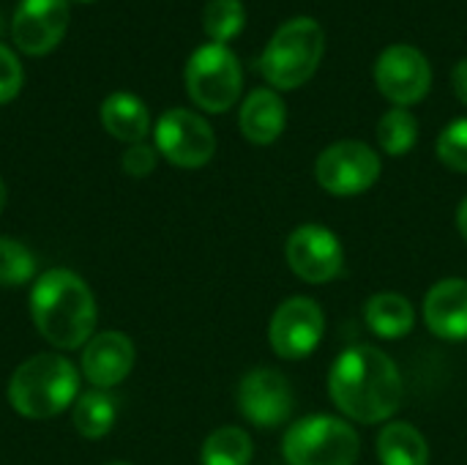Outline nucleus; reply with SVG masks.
<instances>
[{
	"label": "nucleus",
	"mask_w": 467,
	"mask_h": 465,
	"mask_svg": "<svg viewBox=\"0 0 467 465\" xmlns=\"http://www.w3.org/2000/svg\"><path fill=\"white\" fill-rule=\"evenodd\" d=\"M328 395L334 406L358 425H380L402 406V375L397 365L372 345H353L331 365Z\"/></svg>",
	"instance_id": "f257e3e1"
},
{
	"label": "nucleus",
	"mask_w": 467,
	"mask_h": 465,
	"mask_svg": "<svg viewBox=\"0 0 467 465\" xmlns=\"http://www.w3.org/2000/svg\"><path fill=\"white\" fill-rule=\"evenodd\" d=\"M30 315L38 334L60 351L85 348L99 321L88 282L68 269H49L33 282Z\"/></svg>",
	"instance_id": "f03ea898"
},
{
	"label": "nucleus",
	"mask_w": 467,
	"mask_h": 465,
	"mask_svg": "<svg viewBox=\"0 0 467 465\" xmlns=\"http://www.w3.org/2000/svg\"><path fill=\"white\" fill-rule=\"evenodd\" d=\"M79 397V373L60 354L22 362L8 381V403L25 419H52Z\"/></svg>",
	"instance_id": "7ed1b4c3"
},
{
	"label": "nucleus",
	"mask_w": 467,
	"mask_h": 465,
	"mask_svg": "<svg viewBox=\"0 0 467 465\" xmlns=\"http://www.w3.org/2000/svg\"><path fill=\"white\" fill-rule=\"evenodd\" d=\"M326 52V33L312 16L285 22L260 55V71L276 90H296L312 79Z\"/></svg>",
	"instance_id": "20e7f679"
},
{
	"label": "nucleus",
	"mask_w": 467,
	"mask_h": 465,
	"mask_svg": "<svg viewBox=\"0 0 467 465\" xmlns=\"http://www.w3.org/2000/svg\"><path fill=\"white\" fill-rule=\"evenodd\" d=\"M358 452L361 439L353 425L328 414L298 419L282 441L287 465H353Z\"/></svg>",
	"instance_id": "39448f33"
},
{
	"label": "nucleus",
	"mask_w": 467,
	"mask_h": 465,
	"mask_svg": "<svg viewBox=\"0 0 467 465\" xmlns=\"http://www.w3.org/2000/svg\"><path fill=\"white\" fill-rule=\"evenodd\" d=\"M244 74L227 44H202L186 63V90L205 112H224L241 96Z\"/></svg>",
	"instance_id": "423d86ee"
},
{
	"label": "nucleus",
	"mask_w": 467,
	"mask_h": 465,
	"mask_svg": "<svg viewBox=\"0 0 467 465\" xmlns=\"http://www.w3.org/2000/svg\"><path fill=\"white\" fill-rule=\"evenodd\" d=\"M380 156L375 148L358 140H342L328 145L315 162L317 184L337 197H353L375 186L380 178Z\"/></svg>",
	"instance_id": "0eeeda50"
},
{
	"label": "nucleus",
	"mask_w": 467,
	"mask_h": 465,
	"mask_svg": "<svg viewBox=\"0 0 467 465\" xmlns=\"http://www.w3.org/2000/svg\"><path fill=\"white\" fill-rule=\"evenodd\" d=\"M153 137H156V151L175 167H186V170L208 164L216 151V134L211 123L202 115L183 107L167 110L156 121Z\"/></svg>",
	"instance_id": "6e6552de"
},
{
	"label": "nucleus",
	"mask_w": 467,
	"mask_h": 465,
	"mask_svg": "<svg viewBox=\"0 0 467 465\" xmlns=\"http://www.w3.org/2000/svg\"><path fill=\"white\" fill-rule=\"evenodd\" d=\"M326 332L323 310L315 299L293 296L276 307L268 323V343L276 356L298 362L315 354Z\"/></svg>",
	"instance_id": "1a4fd4ad"
},
{
	"label": "nucleus",
	"mask_w": 467,
	"mask_h": 465,
	"mask_svg": "<svg viewBox=\"0 0 467 465\" xmlns=\"http://www.w3.org/2000/svg\"><path fill=\"white\" fill-rule=\"evenodd\" d=\"M375 85L397 107L419 104L432 85V69L421 49L410 44H391L375 60Z\"/></svg>",
	"instance_id": "9d476101"
},
{
	"label": "nucleus",
	"mask_w": 467,
	"mask_h": 465,
	"mask_svg": "<svg viewBox=\"0 0 467 465\" xmlns=\"http://www.w3.org/2000/svg\"><path fill=\"white\" fill-rule=\"evenodd\" d=\"M287 266L296 277L309 285H326L342 274L345 252L337 233L323 225H301L287 236L285 244Z\"/></svg>",
	"instance_id": "9b49d317"
},
{
	"label": "nucleus",
	"mask_w": 467,
	"mask_h": 465,
	"mask_svg": "<svg viewBox=\"0 0 467 465\" xmlns=\"http://www.w3.org/2000/svg\"><path fill=\"white\" fill-rule=\"evenodd\" d=\"M238 408L254 428H279L293 414V386L279 370H252L238 386Z\"/></svg>",
	"instance_id": "f8f14e48"
},
{
	"label": "nucleus",
	"mask_w": 467,
	"mask_h": 465,
	"mask_svg": "<svg viewBox=\"0 0 467 465\" xmlns=\"http://www.w3.org/2000/svg\"><path fill=\"white\" fill-rule=\"evenodd\" d=\"M66 25L68 0H19L11 19V36L22 52L44 55L63 38Z\"/></svg>",
	"instance_id": "ddd939ff"
},
{
	"label": "nucleus",
	"mask_w": 467,
	"mask_h": 465,
	"mask_svg": "<svg viewBox=\"0 0 467 465\" xmlns=\"http://www.w3.org/2000/svg\"><path fill=\"white\" fill-rule=\"evenodd\" d=\"M134 367V343L120 332H99L82 348V375L96 389H112Z\"/></svg>",
	"instance_id": "4468645a"
},
{
	"label": "nucleus",
	"mask_w": 467,
	"mask_h": 465,
	"mask_svg": "<svg viewBox=\"0 0 467 465\" xmlns=\"http://www.w3.org/2000/svg\"><path fill=\"white\" fill-rule=\"evenodd\" d=\"M424 321L441 340H467V280L451 277L435 282L424 296Z\"/></svg>",
	"instance_id": "2eb2a0df"
},
{
	"label": "nucleus",
	"mask_w": 467,
	"mask_h": 465,
	"mask_svg": "<svg viewBox=\"0 0 467 465\" xmlns=\"http://www.w3.org/2000/svg\"><path fill=\"white\" fill-rule=\"evenodd\" d=\"M241 134L254 145H271L287 126V107L282 96L271 88L252 90L241 104Z\"/></svg>",
	"instance_id": "dca6fc26"
},
{
	"label": "nucleus",
	"mask_w": 467,
	"mask_h": 465,
	"mask_svg": "<svg viewBox=\"0 0 467 465\" xmlns=\"http://www.w3.org/2000/svg\"><path fill=\"white\" fill-rule=\"evenodd\" d=\"M101 123L112 137L134 145V143H142V137L148 134L150 112L140 96L118 90L101 101Z\"/></svg>",
	"instance_id": "f3484780"
},
{
	"label": "nucleus",
	"mask_w": 467,
	"mask_h": 465,
	"mask_svg": "<svg viewBox=\"0 0 467 465\" xmlns=\"http://www.w3.org/2000/svg\"><path fill=\"white\" fill-rule=\"evenodd\" d=\"M364 321L380 340H400L413 332L416 310L400 293H375L364 307Z\"/></svg>",
	"instance_id": "a211bd4d"
},
{
	"label": "nucleus",
	"mask_w": 467,
	"mask_h": 465,
	"mask_svg": "<svg viewBox=\"0 0 467 465\" xmlns=\"http://www.w3.org/2000/svg\"><path fill=\"white\" fill-rule=\"evenodd\" d=\"M378 458L383 465H430V447L413 425L389 422L378 436Z\"/></svg>",
	"instance_id": "6ab92c4d"
},
{
	"label": "nucleus",
	"mask_w": 467,
	"mask_h": 465,
	"mask_svg": "<svg viewBox=\"0 0 467 465\" xmlns=\"http://www.w3.org/2000/svg\"><path fill=\"white\" fill-rule=\"evenodd\" d=\"M115 419H118V403L107 389L85 392L74 403V428L88 441L104 439L115 428Z\"/></svg>",
	"instance_id": "aec40b11"
},
{
	"label": "nucleus",
	"mask_w": 467,
	"mask_h": 465,
	"mask_svg": "<svg viewBox=\"0 0 467 465\" xmlns=\"http://www.w3.org/2000/svg\"><path fill=\"white\" fill-rule=\"evenodd\" d=\"M252 439L241 428H219L202 444V465H249Z\"/></svg>",
	"instance_id": "412c9836"
},
{
	"label": "nucleus",
	"mask_w": 467,
	"mask_h": 465,
	"mask_svg": "<svg viewBox=\"0 0 467 465\" xmlns=\"http://www.w3.org/2000/svg\"><path fill=\"white\" fill-rule=\"evenodd\" d=\"M416 140H419V121L405 107H394L378 121V143L389 156H405L408 151H413Z\"/></svg>",
	"instance_id": "4be33fe9"
},
{
	"label": "nucleus",
	"mask_w": 467,
	"mask_h": 465,
	"mask_svg": "<svg viewBox=\"0 0 467 465\" xmlns=\"http://www.w3.org/2000/svg\"><path fill=\"white\" fill-rule=\"evenodd\" d=\"M246 25V11L241 0H208L202 11V27L213 38V44L233 41Z\"/></svg>",
	"instance_id": "5701e85b"
},
{
	"label": "nucleus",
	"mask_w": 467,
	"mask_h": 465,
	"mask_svg": "<svg viewBox=\"0 0 467 465\" xmlns=\"http://www.w3.org/2000/svg\"><path fill=\"white\" fill-rule=\"evenodd\" d=\"M36 274V258L30 249L8 236H0V285L19 288L30 282Z\"/></svg>",
	"instance_id": "b1692460"
},
{
	"label": "nucleus",
	"mask_w": 467,
	"mask_h": 465,
	"mask_svg": "<svg viewBox=\"0 0 467 465\" xmlns=\"http://www.w3.org/2000/svg\"><path fill=\"white\" fill-rule=\"evenodd\" d=\"M438 159L457 170V173H467V118H457L451 121L441 137H438Z\"/></svg>",
	"instance_id": "393cba45"
},
{
	"label": "nucleus",
	"mask_w": 467,
	"mask_h": 465,
	"mask_svg": "<svg viewBox=\"0 0 467 465\" xmlns=\"http://www.w3.org/2000/svg\"><path fill=\"white\" fill-rule=\"evenodd\" d=\"M22 77H25V71H22L19 58L0 41V104L11 101L19 93Z\"/></svg>",
	"instance_id": "a878e982"
},
{
	"label": "nucleus",
	"mask_w": 467,
	"mask_h": 465,
	"mask_svg": "<svg viewBox=\"0 0 467 465\" xmlns=\"http://www.w3.org/2000/svg\"><path fill=\"white\" fill-rule=\"evenodd\" d=\"M156 159H159L156 156V148H150L145 143H134L123 153V170L129 175H134V178H145L148 173L156 170Z\"/></svg>",
	"instance_id": "bb28decb"
},
{
	"label": "nucleus",
	"mask_w": 467,
	"mask_h": 465,
	"mask_svg": "<svg viewBox=\"0 0 467 465\" xmlns=\"http://www.w3.org/2000/svg\"><path fill=\"white\" fill-rule=\"evenodd\" d=\"M451 85H454V93L457 99L467 107V58H462L457 66H454V74H451Z\"/></svg>",
	"instance_id": "cd10ccee"
},
{
	"label": "nucleus",
	"mask_w": 467,
	"mask_h": 465,
	"mask_svg": "<svg viewBox=\"0 0 467 465\" xmlns=\"http://www.w3.org/2000/svg\"><path fill=\"white\" fill-rule=\"evenodd\" d=\"M457 227H460L462 238L467 241V197L460 203V208H457Z\"/></svg>",
	"instance_id": "c85d7f7f"
},
{
	"label": "nucleus",
	"mask_w": 467,
	"mask_h": 465,
	"mask_svg": "<svg viewBox=\"0 0 467 465\" xmlns=\"http://www.w3.org/2000/svg\"><path fill=\"white\" fill-rule=\"evenodd\" d=\"M3 208H5V184L0 178V214H3Z\"/></svg>",
	"instance_id": "c756f323"
},
{
	"label": "nucleus",
	"mask_w": 467,
	"mask_h": 465,
	"mask_svg": "<svg viewBox=\"0 0 467 465\" xmlns=\"http://www.w3.org/2000/svg\"><path fill=\"white\" fill-rule=\"evenodd\" d=\"M109 465H129V463H109Z\"/></svg>",
	"instance_id": "7c9ffc66"
}]
</instances>
